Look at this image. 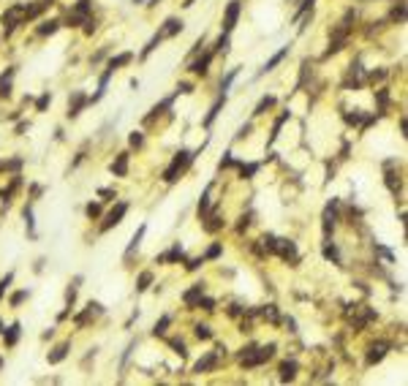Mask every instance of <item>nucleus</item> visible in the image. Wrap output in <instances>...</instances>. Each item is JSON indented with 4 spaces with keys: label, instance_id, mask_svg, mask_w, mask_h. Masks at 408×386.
Returning a JSON list of instances; mask_svg holds the SVG:
<instances>
[{
    "label": "nucleus",
    "instance_id": "nucleus-1",
    "mask_svg": "<svg viewBox=\"0 0 408 386\" xmlns=\"http://www.w3.org/2000/svg\"><path fill=\"white\" fill-rule=\"evenodd\" d=\"M191 158H193L191 153H185V150H180V153L174 155V161L169 163V169L163 171V183H174L180 171H183V169L188 166V163H191Z\"/></svg>",
    "mask_w": 408,
    "mask_h": 386
},
{
    "label": "nucleus",
    "instance_id": "nucleus-2",
    "mask_svg": "<svg viewBox=\"0 0 408 386\" xmlns=\"http://www.w3.org/2000/svg\"><path fill=\"white\" fill-rule=\"evenodd\" d=\"M22 22H25V6H22V3L11 6V9L3 14V27H6V33H11V30L19 27Z\"/></svg>",
    "mask_w": 408,
    "mask_h": 386
},
{
    "label": "nucleus",
    "instance_id": "nucleus-3",
    "mask_svg": "<svg viewBox=\"0 0 408 386\" xmlns=\"http://www.w3.org/2000/svg\"><path fill=\"white\" fill-rule=\"evenodd\" d=\"M240 0H231L229 6H226V14H223V33L229 36L231 30H234V25H237V19H240Z\"/></svg>",
    "mask_w": 408,
    "mask_h": 386
},
{
    "label": "nucleus",
    "instance_id": "nucleus-4",
    "mask_svg": "<svg viewBox=\"0 0 408 386\" xmlns=\"http://www.w3.org/2000/svg\"><path fill=\"white\" fill-rule=\"evenodd\" d=\"M272 253H278L283 261L297 264V245L292 240H275V250H272Z\"/></svg>",
    "mask_w": 408,
    "mask_h": 386
},
{
    "label": "nucleus",
    "instance_id": "nucleus-5",
    "mask_svg": "<svg viewBox=\"0 0 408 386\" xmlns=\"http://www.w3.org/2000/svg\"><path fill=\"white\" fill-rule=\"evenodd\" d=\"M90 14V0H79V3L74 6V11L68 14V25H84V19H88Z\"/></svg>",
    "mask_w": 408,
    "mask_h": 386
},
{
    "label": "nucleus",
    "instance_id": "nucleus-6",
    "mask_svg": "<svg viewBox=\"0 0 408 386\" xmlns=\"http://www.w3.org/2000/svg\"><path fill=\"white\" fill-rule=\"evenodd\" d=\"M226 348L221 345V348H215V351H210L207 357H201L199 362H196V367H193V373H207V370H213L215 365H218V357H221Z\"/></svg>",
    "mask_w": 408,
    "mask_h": 386
},
{
    "label": "nucleus",
    "instance_id": "nucleus-7",
    "mask_svg": "<svg viewBox=\"0 0 408 386\" xmlns=\"http://www.w3.org/2000/svg\"><path fill=\"white\" fill-rule=\"evenodd\" d=\"M125 212H128V204H125V201H120V204H117V207H114V210H112V212H109V215H106L104 226H101V231H109V228H112V226H117V223H120V220H123V215H125Z\"/></svg>",
    "mask_w": 408,
    "mask_h": 386
},
{
    "label": "nucleus",
    "instance_id": "nucleus-8",
    "mask_svg": "<svg viewBox=\"0 0 408 386\" xmlns=\"http://www.w3.org/2000/svg\"><path fill=\"white\" fill-rule=\"evenodd\" d=\"M180 30H183V22H180V19H166V22H163V27H161V30H158V33H155V36H158L161 41H163V38H171V36H177Z\"/></svg>",
    "mask_w": 408,
    "mask_h": 386
},
{
    "label": "nucleus",
    "instance_id": "nucleus-9",
    "mask_svg": "<svg viewBox=\"0 0 408 386\" xmlns=\"http://www.w3.org/2000/svg\"><path fill=\"white\" fill-rule=\"evenodd\" d=\"M88 104V96H84L82 90H76L74 96H71V101H68V117H76L82 112V106Z\"/></svg>",
    "mask_w": 408,
    "mask_h": 386
},
{
    "label": "nucleus",
    "instance_id": "nucleus-10",
    "mask_svg": "<svg viewBox=\"0 0 408 386\" xmlns=\"http://www.w3.org/2000/svg\"><path fill=\"white\" fill-rule=\"evenodd\" d=\"M387 351H389V343H375L373 348H370V353H367V365H378V362L387 357Z\"/></svg>",
    "mask_w": 408,
    "mask_h": 386
},
{
    "label": "nucleus",
    "instance_id": "nucleus-11",
    "mask_svg": "<svg viewBox=\"0 0 408 386\" xmlns=\"http://www.w3.org/2000/svg\"><path fill=\"white\" fill-rule=\"evenodd\" d=\"M335 220H337V201H332L324 210V234H329L335 228Z\"/></svg>",
    "mask_w": 408,
    "mask_h": 386
},
{
    "label": "nucleus",
    "instance_id": "nucleus-12",
    "mask_svg": "<svg viewBox=\"0 0 408 386\" xmlns=\"http://www.w3.org/2000/svg\"><path fill=\"white\" fill-rule=\"evenodd\" d=\"M112 174L114 177H125V174H128V153L117 155V161L112 163Z\"/></svg>",
    "mask_w": 408,
    "mask_h": 386
},
{
    "label": "nucleus",
    "instance_id": "nucleus-13",
    "mask_svg": "<svg viewBox=\"0 0 408 386\" xmlns=\"http://www.w3.org/2000/svg\"><path fill=\"white\" fill-rule=\"evenodd\" d=\"M204 294V283H196V286L191 291H185V296H183V302L188 307H196V302H199V296Z\"/></svg>",
    "mask_w": 408,
    "mask_h": 386
},
{
    "label": "nucleus",
    "instance_id": "nucleus-14",
    "mask_svg": "<svg viewBox=\"0 0 408 386\" xmlns=\"http://www.w3.org/2000/svg\"><path fill=\"white\" fill-rule=\"evenodd\" d=\"M183 258H185L183 248L174 245V248L169 250V253H161V256H158V261H161V264H171V261H183Z\"/></svg>",
    "mask_w": 408,
    "mask_h": 386
},
{
    "label": "nucleus",
    "instance_id": "nucleus-15",
    "mask_svg": "<svg viewBox=\"0 0 408 386\" xmlns=\"http://www.w3.org/2000/svg\"><path fill=\"white\" fill-rule=\"evenodd\" d=\"M213 54H215V52H207V54H201V57H199V60H196L193 66H191V71H193V74H207L210 63H213Z\"/></svg>",
    "mask_w": 408,
    "mask_h": 386
},
{
    "label": "nucleus",
    "instance_id": "nucleus-16",
    "mask_svg": "<svg viewBox=\"0 0 408 386\" xmlns=\"http://www.w3.org/2000/svg\"><path fill=\"white\" fill-rule=\"evenodd\" d=\"M19 185H22V180H19V177H14V180H11V185L0 191V201H3V204H9V201H11V196L19 191Z\"/></svg>",
    "mask_w": 408,
    "mask_h": 386
},
{
    "label": "nucleus",
    "instance_id": "nucleus-17",
    "mask_svg": "<svg viewBox=\"0 0 408 386\" xmlns=\"http://www.w3.org/2000/svg\"><path fill=\"white\" fill-rule=\"evenodd\" d=\"M286 54H288V46H283V49H280L278 54H272V57H270V60H267V63H264V68H261V74H267V71H272V68H275V66H278V63H280V60H283V57H286Z\"/></svg>",
    "mask_w": 408,
    "mask_h": 386
},
{
    "label": "nucleus",
    "instance_id": "nucleus-18",
    "mask_svg": "<svg viewBox=\"0 0 408 386\" xmlns=\"http://www.w3.org/2000/svg\"><path fill=\"white\" fill-rule=\"evenodd\" d=\"M131 60H133V54H131V52H123V54H117V57H112V60H109V68H112V71H117V68L128 66Z\"/></svg>",
    "mask_w": 408,
    "mask_h": 386
},
{
    "label": "nucleus",
    "instance_id": "nucleus-19",
    "mask_svg": "<svg viewBox=\"0 0 408 386\" xmlns=\"http://www.w3.org/2000/svg\"><path fill=\"white\" fill-rule=\"evenodd\" d=\"M204 218H207V223H204V228H207L210 234H215L218 228L223 226V220H221V215H218V212H213V215H204Z\"/></svg>",
    "mask_w": 408,
    "mask_h": 386
},
{
    "label": "nucleus",
    "instance_id": "nucleus-20",
    "mask_svg": "<svg viewBox=\"0 0 408 386\" xmlns=\"http://www.w3.org/2000/svg\"><path fill=\"white\" fill-rule=\"evenodd\" d=\"M3 340H6V345H17V340H19V324H11L9 329H6Z\"/></svg>",
    "mask_w": 408,
    "mask_h": 386
},
{
    "label": "nucleus",
    "instance_id": "nucleus-21",
    "mask_svg": "<svg viewBox=\"0 0 408 386\" xmlns=\"http://www.w3.org/2000/svg\"><path fill=\"white\" fill-rule=\"evenodd\" d=\"M294 375H297V362H283V365H280V378H283V381H292Z\"/></svg>",
    "mask_w": 408,
    "mask_h": 386
},
{
    "label": "nucleus",
    "instance_id": "nucleus-22",
    "mask_svg": "<svg viewBox=\"0 0 408 386\" xmlns=\"http://www.w3.org/2000/svg\"><path fill=\"white\" fill-rule=\"evenodd\" d=\"M144 231H147V226H139L136 228V234H133V240H131V245H128V250H125V256H131L133 250L139 248V242H142V237H144Z\"/></svg>",
    "mask_w": 408,
    "mask_h": 386
},
{
    "label": "nucleus",
    "instance_id": "nucleus-23",
    "mask_svg": "<svg viewBox=\"0 0 408 386\" xmlns=\"http://www.w3.org/2000/svg\"><path fill=\"white\" fill-rule=\"evenodd\" d=\"M223 101H226V96H223V98H218V101H215V104H213V109H210V112H207V117H204V125H207V128H210V125H213V120H215V114H218V112H221V106H223Z\"/></svg>",
    "mask_w": 408,
    "mask_h": 386
},
{
    "label": "nucleus",
    "instance_id": "nucleus-24",
    "mask_svg": "<svg viewBox=\"0 0 408 386\" xmlns=\"http://www.w3.org/2000/svg\"><path fill=\"white\" fill-rule=\"evenodd\" d=\"M60 27V22L57 19H49V22H41V27H38V36H52L54 30Z\"/></svg>",
    "mask_w": 408,
    "mask_h": 386
},
{
    "label": "nucleus",
    "instance_id": "nucleus-25",
    "mask_svg": "<svg viewBox=\"0 0 408 386\" xmlns=\"http://www.w3.org/2000/svg\"><path fill=\"white\" fill-rule=\"evenodd\" d=\"M66 353H68V343H63L60 348H54V351L49 353V362H52V365H57V362L66 359Z\"/></svg>",
    "mask_w": 408,
    "mask_h": 386
},
{
    "label": "nucleus",
    "instance_id": "nucleus-26",
    "mask_svg": "<svg viewBox=\"0 0 408 386\" xmlns=\"http://www.w3.org/2000/svg\"><path fill=\"white\" fill-rule=\"evenodd\" d=\"M272 106H275V98L267 96V98L258 101V106H256V112H253V114H267V109H272Z\"/></svg>",
    "mask_w": 408,
    "mask_h": 386
},
{
    "label": "nucleus",
    "instance_id": "nucleus-27",
    "mask_svg": "<svg viewBox=\"0 0 408 386\" xmlns=\"http://www.w3.org/2000/svg\"><path fill=\"white\" fill-rule=\"evenodd\" d=\"M150 283H153V272H142V275H139V280H136V291H147V288H150Z\"/></svg>",
    "mask_w": 408,
    "mask_h": 386
},
{
    "label": "nucleus",
    "instance_id": "nucleus-28",
    "mask_svg": "<svg viewBox=\"0 0 408 386\" xmlns=\"http://www.w3.org/2000/svg\"><path fill=\"white\" fill-rule=\"evenodd\" d=\"M19 166H22L19 158H14V161H0V171H17Z\"/></svg>",
    "mask_w": 408,
    "mask_h": 386
},
{
    "label": "nucleus",
    "instance_id": "nucleus-29",
    "mask_svg": "<svg viewBox=\"0 0 408 386\" xmlns=\"http://www.w3.org/2000/svg\"><path fill=\"white\" fill-rule=\"evenodd\" d=\"M171 324V316H163L161 321H158V324H155L153 326V335H163V332H166V326Z\"/></svg>",
    "mask_w": 408,
    "mask_h": 386
},
{
    "label": "nucleus",
    "instance_id": "nucleus-30",
    "mask_svg": "<svg viewBox=\"0 0 408 386\" xmlns=\"http://www.w3.org/2000/svg\"><path fill=\"white\" fill-rule=\"evenodd\" d=\"M196 337H199V340H210V337H213V329L207 324H199L196 326Z\"/></svg>",
    "mask_w": 408,
    "mask_h": 386
},
{
    "label": "nucleus",
    "instance_id": "nucleus-31",
    "mask_svg": "<svg viewBox=\"0 0 408 386\" xmlns=\"http://www.w3.org/2000/svg\"><path fill=\"white\" fill-rule=\"evenodd\" d=\"M207 210H210V188H207V191H204L201 201H199V215L204 218V215H207Z\"/></svg>",
    "mask_w": 408,
    "mask_h": 386
},
{
    "label": "nucleus",
    "instance_id": "nucleus-32",
    "mask_svg": "<svg viewBox=\"0 0 408 386\" xmlns=\"http://www.w3.org/2000/svg\"><path fill=\"white\" fill-rule=\"evenodd\" d=\"M403 19H405V6L400 3V6L392 9V22H403Z\"/></svg>",
    "mask_w": 408,
    "mask_h": 386
},
{
    "label": "nucleus",
    "instance_id": "nucleus-33",
    "mask_svg": "<svg viewBox=\"0 0 408 386\" xmlns=\"http://www.w3.org/2000/svg\"><path fill=\"white\" fill-rule=\"evenodd\" d=\"M261 316H264V318H270L272 324H275V321H278V310H275V305H267L264 310H261Z\"/></svg>",
    "mask_w": 408,
    "mask_h": 386
},
{
    "label": "nucleus",
    "instance_id": "nucleus-34",
    "mask_svg": "<svg viewBox=\"0 0 408 386\" xmlns=\"http://www.w3.org/2000/svg\"><path fill=\"white\" fill-rule=\"evenodd\" d=\"M324 256L329 258V261H335V264L340 261V253H337V248H335V245H327V248H324Z\"/></svg>",
    "mask_w": 408,
    "mask_h": 386
},
{
    "label": "nucleus",
    "instance_id": "nucleus-35",
    "mask_svg": "<svg viewBox=\"0 0 408 386\" xmlns=\"http://www.w3.org/2000/svg\"><path fill=\"white\" fill-rule=\"evenodd\" d=\"M49 101H52V96H49V93H44V96L36 101V109H38V112H44V109L49 106Z\"/></svg>",
    "mask_w": 408,
    "mask_h": 386
},
{
    "label": "nucleus",
    "instance_id": "nucleus-36",
    "mask_svg": "<svg viewBox=\"0 0 408 386\" xmlns=\"http://www.w3.org/2000/svg\"><path fill=\"white\" fill-rule=\"evenodd\" d=\"M234 76H237V68H231V71H229V76H226V79L221 82V90H223V93H226V90H229V87H231V82H234Z\"/></svg>",
    "mask_w": 408,
    "mask_h": 386
},
{
    "label": "nucleus",
    "instance_id": "nucleus-37",
    "mask_svg": "<svg viewBox=\"0 0 408 386\" xmlns=\"http://www.w3.org/2000/svg\"><path fill=\"white\" fill-rule=\"evenodd\" d=\"M196 305H199V307H204V310H215V302H213V299H207V296H199V302H196Z\"/></svg>",
    "mask_w": 408,
    "mask_h": 386
},
{
    "label": "nucleus",
    "instance_id": "nucleus-38",
    "mask_svg": "<svg viewBox=\"0 0 408 386\" xmlns=\"http://www.w3.org/2000/svg\"><path fill=\"white\" fill-rule=\"evenodd\" d=\"M25 299H27V291H17V294L11 296V305H14V307H19L22 302H25Z\"/></svg>",
    "mask_w": 408,
    "mask_h": 386
},
{
    "label": "nucleus",
    "instance_id": "nucleus-39",
    "mask_svg": "<svg viewBox=\"0 0 408 386\" xmlns=\"http://www.w3.org/2000/svg\"><path fill=\"white\" fill-rule=\"evenodd\" d=\"M11 280H14V275L9 272V275H6V278L3 280H0V299H3V294H6V288H9L11 286Z\"/></svg>",
    "mask_w": 408,
    "mask_h": 386
},
{
    "label": "nucleus",
    "instance_id": "nucleus-40",
    "mask_svg": "<svg viewBox=\"0 0 408 386\" xmlns=\"http://www.w3.org/2000/svg\"><path fill=\"white\" fill-rule=\"evenodd\" d=\"M256 169H258V163H248V166H242V177H253L256 174Z\"/></svg>",
    "mask_w": 408,
    "mask_h": 386
},
{
    "label": "nucleus",
    "instance_id": "nucleus-41",
    "mask_svg": "<svg viewBox=\"0 0 408 386\" xmlns=\"http://www.w3.org/2000/svg\"><path fill=\"white\" fill-rule=\"evenodd\" d=\"M142 141H144V139H142V133H139V131L131 133V144H133V147H142Z\"/></svg>",
    "mask_w": 408,
    "mask_h": 386
},
{
    "label": "nucleus",
    "instance_id": "nucleus-42",
    "mask_svg": "<svg viewBox=\"0 0 408 386\" xmlns=\"http://www.w3.org/2000/svg\"><path fill=\"white\" fill-rule=\"evenodd\" d=\"M101 215V207L98 204H88V218H98Z\"/></svg>",
    "mask_w": 408,
    "mask_h": 386
},
{
    "label": "nucleus",
    "instance_id": "nucleus-43",
    "mask_svg": "<svg viewBox=\"0 0 408 386\" xmlns=\"http://www.w3.org/2000/svg\"><path fill=\"white\" fill-rule=\"evenodd\" d=\"M218 256H221V245H213L207 250V256H204V258H218Z\"/></svg>",
    "mask_w": 408,
    "mask_h": 386
},
{
    "label": "nucleus",
    "instance_id": "nucleus-44",
    "mask_svg": "<svg viewBox=\"0 0 408 386\" xmlns=\"http://www.w3.org/2000/svg\"><path fill=\"white\" fill-rule=\"evenodd\" d=\"M171 348H174V351L180 353V357H185V345L180 343V340H171Z\"/></svg>",
    "mask_w": 408,
    "mask_h": 386
},
{
    "label": "nucleus",
    "instance_id": "nucleus-45",
    "mask_svg": "<svg viewBox=\"0 0 408 386\" xmlns=\"http://www.w3.org/2000/svg\"><path fill=\"white\" fill-rule=\"evenodd\" d=\"M183 6H193V0H185V3Z\"/></svg>",
    "mask_w": 408,
    "mask_h": 386
},
{
    "label": "nucleus",
    "instance_id": "nucleus-46",
    "mask_svg": "<svg viewBox=\"0 0 408 386\" xmlns=\"http://www.w3.org/2000/svg\"><path fill=\"white\" fill-rule=\"evenodd\" d=\"M0 332H3V321H0Z\"/></svg>",
    "mask_w": 408,
    "mask_h": 386
},
{
    "label": "nucleus",
    "instance_id": "nucleus-47",
    "mask_svg": "<svg viewBox=\"0 0 408 386\" xmlns=\"http://www.w3.org/2000/svg\"><path fill=\"white\" fill-rule=\"evenodd\" d=\"M0 365H3V359H0Z\"/></svg>",
    "mask_w": 408,
    "mask_h": 386
},
{
    "label": "nucleus",
    "instance_id": "nucleus-48",
    "mask_svg": "<svg viewBox=\"0 0 408 386\" xmlns=\"http://www.w3.org/2000/svg\"><path fill=\"white\" fill-rule=\"evenodd\" d=\"M46 3H49V0H46Z\"/></svg>",
    "mask_w": 408,
    "mask_h": 386
}]
</instances>
